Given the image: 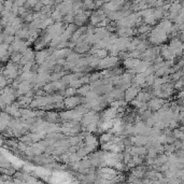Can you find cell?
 <instances>
[{
	"label": "cell",
	"instance_id": "1",
	"mask_svg": "<svg viewBox=\"0 0 184 184\" xmlns=\"http://www.w3.org/2000/svg\"><path fill=\"white\" fill-rule=\"evenodd\" d=\"M167 37L168 34L163 29H161V27L157 25L155 28L151 29V34L149 36V42L157 45V44H161V43L165 42L167 40Z\"/></svg>",
	"mask_w": 184,
	"mask_h": 184
},
{
	"label": "cell",
	"instance_id": "2",
	"mask_svg": "<svg viewBox=\"0 0 184 184\" xmlns=\"http://www.w3.org/2000/svg\"><path fill=\"white\" fill-rule=\"evenodd\" d=\"M139 92H140V87L135 86V85H130L124 93L125 101L128 102V101H133V99H136V97Z\"/></svg>",
	"mask_w": 184,
	"mask_h": 184
},
{
	"label": "cell",
	"instance_id": "3",
	"mask_svg": "<svg viewBox=\"0 0 184 184\" xmlns=\"http://www.w3.org/2000/svg\"><path fill=\"white\" fill-rule=\"evenodd\" d=\"M117 62H119V57L107 56L106 58H103V59H100L99 67H98V68H102V69L112 68V67H114Z\"/></svg>",
	"mask_w": 184,
	"mask_h": 184
},
{
	"label": "cell",
	"instance_id": "4",
	"mask_svg": "<svg viewBox=\"0 0 184 184\" xmlns=\"http://www.w3.org/2000/svg\"><path fill=\"white\" fill-rule=\"evenodd\" d=\"M62 105H64V108L73 110V109H76V108L78 107V106L81 105V97H77V96L68 97V98H66V99L62 101Z\"/></svg>",
	"mask_w": 184,
	"mask_h": 184
},
{
	"label": "cell",
	"instance_id": "5",
	"mask_svg": "<svg viewBox=\"0 0 184 184\" xmlns=\"http://www.w3.org/2000/svg\"><path fill=\"white\" fill-rule=\"evenodd\" d=\"M165 99H161V98H151L149 101L147 102V109L152 111H158L159 109L164 107L165 105Z\"/></svg>",
	"mask_w": 184,
	"mask_h": 184
},
{
	"label": "cell",
	"instance_id": "6",
	"mask_svg": "<svg viewBox=\"0 0 184 184\" xmlns=\"http://www.w3.org/2000/svg\"><path fill=\"white\" fill-rule=\"evenodd\" d=\"M11 116L7 114L6 112H0V131H4L8 128L9 123L11 121Z\"/></svg>",
	"mask_w": 184,
	"mask_h": 184
},
{
	"label": "cell",
	"instance_id": "7",
	"mask_svg": "<svg viewBox=\"0 0 184 184\" xmlns=\"http://www.w3.org/2000/svg\"><path fill=\"white\" fill-rule=\"evenodd\" d=\"M130 155L131 156H139V157H144V156H147V149H145L144 147H133L130 149Z\"/></svg>",
	"mask_w": 184,
	"mask_h": 184
},
{
	"label": "cell",
	"instance_id": "8",
	"mask_svg": "<svg viewBox=\"0 0 184 184\" xmlns=\"http://www.w3.org/2000/svg\"><path fill=\"white\" fill-rule=\"evenodd\" d=\"M116 115H117V109L110 107L103 111L102 117H103V119H116Z\"/></svg>",
	"mask_w": 184,
	"mask_h": 184
},
{
	"label": "cell",
	"instance_id": "9",
	"mask_svg": "<svg viewBox=\"0 0 184 184\" xmlns=\"http://www.w3.org/2000/svg\"><path fill=\"white\" fill-rule=\"evenodd\" d=\"M138 64H139V59H136V58H127V59L124 60V67L127 68L128 71L135 70V68L137 67Z\"/></svg>",
	"mask_w": 184,
	"mask_h": 184
},
{
	"label": "cell",
	"instance_id": "10",
	"mask_svg": "<svg viewBox=\"0 0 184 184\" xmlns=\"http://www.w3.org/2000/svg\"><path fill=\"white\" fill-rule=\"evenodd\" d=\"M89 92H91V86H89L88 84L82 85L81 87L77 89V94H79L81 97H85Z\"/></svg>",
	"mask_w": 184,
	"mask_h": 184
},
{
	"label": "cell",
	"instance_id": "11",
	"mask_svg": "<svg viewBox=\"0 0 184 184\" xmlns=\"http://www.w3.org/2000/svg\"><path fill=\"white\" fill-rule=\"evenodd\" d=\"M112 139H113V135L111 133H103L100 136L99 138V141L101 144H105V143H108V142L112 141Z\"/></svg>",
	"mask_w": 184,
	"mask_h": 184
},
{
	"label": "cell",
	"instance_id": "12",
	"mask_svg": "<svg viewBox=\"0 0 184 184\" xmlns=\"http://www.w3.org/2000/svg\"><path fill=\"white\" fill-rule=\"evenodd\" d=\"M77 94V89H74V88H72V87H68V88H65V91H62V96L64 97H72V96H74Z\"/></svg>",
	"mask_w": 184,
	"mask_h": 184
},
{
	"label": "cell",
	"instance_id": "13",
	"mask_svg": "<svg viewBox=\"0 0 184 184\" xmlns=\"http://www.w3.org/2000/svg\"><path fill=\"white\" fill-rule=\"evenodd\" d=\"M151 30V26H147V25H140L139 26L138 30H137V32L140 34H147L149 32H150Z\"/></svg>",
	"mask_w": 184,
	"mask_h": 184
},
{
	"label": "cell",
	"instance_id": "14",
	"mask_svg": "<svg viewBox=\"0 0 184 184\" xmlns=\"http://www.w3.org/2000/svg\"><path fill=\"white\" fill-rule=\"evenodd\" d=\"M182 85H183V79H180L178 80L176 83H174V85H173V88H176V89H179V91H181L182 89Z\"/></svg>",
	"mask_w": 184,
	"mask_h": 184
},
{
	"label": "cell",
	"instance_id": "15",
	"mask_svg": "<svg viewBox=\"0 0 184 184\" xmlns=\"http://www.w3.org/2000/svg\"><path fill=\"white\" fill-rule=\"evenodd\" d=\"M82 7L84 9H95V4H94V2H92V1H89V2H84L82 4Z\"/></svg>",
	"mask_w": 184,
	"mask_h": 184
},
{
	"label": "cell",
	"instance_id": "16",
	"mask_svg": "<svg viewBox=\"0 0 184 184\" xmlns=\"http://www.w3.org/2000/svg\"><path fill=\"white\" fill-rule=\"evenodd\" d=\"M1 145H3V140L0 138V147H1Z\"/></svg>",
	"mask_w": 184,
	"mask_h": 184
}]
</instances>
